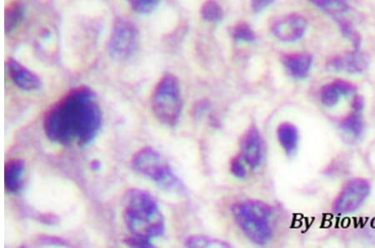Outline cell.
Listing matches in <instances>:
<instances>
[{
    "label": "cell",
    "instance_id": "cell-1",
    "mask_svg": "<svg viewBox=\"0 0 375 248\" xmlns=\"http://www.w3.org/2000/svg\"><path fill=\"white\" fill-rule=\"evenodd\" d=\"M102 112L95 91L88 86L70 91L48 109L44 118L48 139L63 145L86 146L96 138Z\"/></svg>",
    "mask_w": 375,
    "mask_h": 248
},
{
    "label": "cell",
    "instance_id": "cell-2",
    "mask_svg": "<svg viewBox=\"0 0 375 248\" xmlns=\"http://www.w3.org/2000/svg\"><path fill=\"white\" fill-rule=\"evenodd\" d=\"M124 220L132 236L151 240L164 233L165 221L158 202L144 190L132 188L125 193Z\"/></svg>",
    "mask_w": 375,
    "mask_h": 248
},
{
    "label": "cell",
    "instance_id": "cell-3",
    "mask_svg": "<svg viewBox=\"0 0 375 248\" xmlns=\"http://www.w3.org/2000/svg\"><path fill=\"white\" fill-rule=\"evenodd\" d=\"M239 228L250 241L257 245L268 244L273 237V211L265 202L248 200L237 203L232 209Z\"/></svg>",
    "mask_w": 375,
    "mask_h": 248
},
{
    "label": "cell",
    "instance_id": "cell-4",
    "mask_svg": "<svg viewBox=\"0 0 375 248\" xmlns=\"http://www.w3.org/2000/svg\"><path fill=\"white\" fill-rule=\"evenodd\" d=\"M151 108L165 126H176L180 122L183 100L180 84L175 75L165 74L158 82L151 97Z\"/></svg>",
    "mask_w": 375,
    "mask_h": 248
},
{
    "label": "cell",
    "instance_id": "cell-5",
    "mask_svg": "<svg viewBox=\"0 0 375 248\" xmlns=\"http://www.w3.org/2000/svg\"><path fill=\"white\" fill-rule=\"evenodd\" d=\"M131 167L136 174L146 177L162 188L173 192H182L180 180L173 174L171 166L158 150L152 148H143L131 160Z\"/></svg>",
    "mask_w": 375,
    "mask_h": 248
},
{
    "label": "cell",
    "instance_id": "cell-6",
    "mask_svg": "<svg viewBox=\"0 0 375 248\" xmlns=\"http://www.w3.org/2000/svg\"><path fill=\"white\" fill-rule=\"evenodd\" d=\"M140 32L132 22L119 18L114 21L108 41L109 55L114 60H126L136 54Z\"/></svg>",
    "mask_w": 375,
    "mask_h": 248
},
{
    "label": "cell",
    "instance_id": "cell-7",
    "mask_svg": "<svg viewBox=\"0 0 375 248\" xmlns=\"http://www.w3.org/2000/svg\"><path fill=\"white\" fill-rule=\"evenodd\" d=\"M371 185L362 178L352 180L339 193L334 204V211L338 215H346L358 210L370 194Z\"/></svg>",
    "mask_w": 375,
    "mask_h": 248
},
{
    "label": "cell",
    "instance_id": "cell-8",
    "mask_svg": "<svg viewBox=\"0 0 375 248\" xmlns=\"http://www.w3.org/2000/svg\"><path fill=\"white\" fill-rule=\"evenodd\" d=\"M308 27L305 17L298 14H290L281 17L272 26V32L279 41L294 42L303 37Z\"/></svg>",
    "mask_w": 375,
    "mask_h": 248
},
{
    "label": "cell",
    "instance_id": "cell-9",
    "mask_svg": "<svg viewBox=\"0 0 375 248\" xmlns=\"http://www.w3.org/2000/svg\"><path fill=\"white\" fill-rule=\"evenodd\" d=\"M263 141L256 126L249 127L240 141V155L250 169H256L263 160Z\"/></svg>",
    "mask_w": 375,
    "mask_h": 248
},
{
    "label": "cell",
    "instance_id": "cell-10",
    "mask_svg": "<svg viewBox=\"0 0 375 248\" xmlns=\"http://www.w3.org/2000/svg\"><path fill=\"white\" fill-rule=\"evenodd\" d=\"M369 59L360 50H354L345 55L337 56L328 62L330 72L347 74H361L368 68Z\"/></svg>",
    "mask_w": 375,
    "mask_h": 248
},
{
    "label": "cell",
    "instance_id": "cell-11",
    "mask_svg": "<svg viewBox=\"0 0 375 248\" xmlns=\"http://www.w3.org/2000/svg\"><path fill=\"white\" fill-rule=\"evenodd\" d=\"M6 67L12 81L22 90L34 91L41 87V81L38 75L19 61L10 58L6 61Z\"/></svg>",
    "mask_w": 375,
    "mask_h": 248
},
{
    "label": "cell",
    "instance_id": "cell-12",
    "mask_svg": "<svg viewBox=\"0 0 375 248\" xmlns=\"http://www.w3.org/2000/svg\"><path fill=\"white\" fill-rule=\"evenodd\" d=\"M356 88L353 84L343 79H337L322 88L320 91L321 103L327 107H334L343 97L354 94Z\"/></svg>",
    "mask_w": 375,
    "mask_h": 248
},
{
    "label": "cell",
    "instance_id": "cell-13",
    "mask_svg": "<svg viewBox=\"0 0 375 248\" xmlns=\"http://www.w3.org/2000/svg\"><path fill=\"white\" fill-rule=\"evenodd\" d=\"M284 68L296 79H305L310 72L312 57L305 53L285 55L282 59Z\"/></svg>",
    "mask_w": 375,
    "mask_h": 248
},
{
    "label": "cell",
    "instance_id": "cell-14",
    "mask_svg": "<svg viewBox=\"0 0 375 248\" xmlns=\"http://www.w3.org/2000/svg\"><path fill=\"white\" fill-rule=\"evenodd\" d=\"M25 163L21 159H13L4 166V188L8 192L18 194L23 188Z\"/></svg>",
    "mask_w": 375,
    "mask_h": 248
},
{
    "label": "cell",
    "instance_id": "cell-15",
    "mask_svg": "<svg viewBox=\"0 0 375 248\" xmlns=\"http://www.w3.org/2000/svg\"><path fill=\"white\" fill-rule=\"evenodd\" d=\"M277 137H278L281 148L288 156L296 152L300 135H298L297 127L292 123L280 124L277 129Z\"/></svg>",
    "mask_w": 375,
    "mask_h": 248
},
{
    "label": "cell",
    "instance_id": "cell-16",
    "mask_svg": "<svg viewBox=\"0 0 375 248\" xmlns=\"http://www.w3.org/2000/svg\"><path fill=\"white\" fill-rule=\"evenodd\" d=\"M314 6L338 20L350 11L349 0H310Z\"/></svg>",
    "mask_w": 375,
    "mask_h": 248
},
{
    "label": "cell",
    "instance_id": "cell-17",
    "mask_svg": "<svg viewBox=\"0 0 375 248\" xmlns=\"http://www.w3.org/2000/svg\"><path fill=\"white\" fill-rule=\"evenodd\" d=\"M25 14V7L19 1L13 2L4 13V31L10 34L19 25Z\"/></svg>",
    "mask_w": 375,
    "mask_h": 248
},
{
    "label": "cell",
    "instance_id": "cell-18",
    "mask_svg": "<svg viewBox=\"0 0 375 248\" xmlns=\"http://www.w3.org/2000/svg\"><path fill=\"white\" fill-rule=\"evenodd\" d=\"M341 129L346 134L358 138L364 132V122L360 112H355L343 119Z\"/></svg>",
    "mask_w": 375,
    "mask_h": 248
},
{
    "label": "cell",
    "instance_id": "cell-19",
    "mask_svg": "<svg viewBox=\"0 0 375 248\" xmlns=\"http://www.w3.org/2000/svg\"><path fill=\"white\" fill-rule=\"evenodd\" d=\"M201 17L209 22H218L224 17V11L216 0H207L201 7Z\"/></svg>",
    "mask_w": 375,
    "mask_h": 248
},
{
    "label": "cell",
    "instance_id": "cell-20",
    "mask_svg": "<svg viewBox=\"0 0 375 248\" xmlns=\"http://www.w3.org/2000/svg\"><path fill=\"white\" fill-rule=\"evenodd\" d=\"M188 247H230L229 243L206 236H193L187 239Z\"/></svg>",
    "mask_w": 375,
    "mask_h": 248
},
{
    "label": "cell",
    "instance_id": "cell-21",
    "mask_svg": "<svg viewBox=\"0 0 375 248\" xmlns=\"http://www.w3.org/2000/svg\"><path fill=\"white\" fill-rule=\"evenodd\" d=\"M162 0H127L132 10L138 14L146 15L154 11Z\"/></svg>",
    "mask_w": 375,
    "mask_h": 248
},
{
    "label": "cell",
    "instance_id": "cell-22",
    "mask_svg": "<svg viewBox=\"0 0 375 248\" xmlns=\"http://www.w3.org/2000/svg\"><path fill=\"white\" fill-rule=\"evenodd\" d=\"M338 22L339 28L341 30V32L347 39H349L352 42L353 46L355 47V50H360L361 44L360 35L356 32L350 22L346 20L345 19H339L336 20Z\"/></svg>",
    "mask_w": 375,
    "mask_h": 248
},
{
    "label": "cell",
    "instance_id": "cell-23",
    "mask_svg": "<svg viewBox=\"0 0 375 248\" xmlns=\"http://www.w3.org/2000/svg\"><path fill=\"white\" fill-rule=\"evenodd\" d=\"M235 41L243 42H252L256 39V34L249 26L244 23L239 24L235 26L232 31Z\"/></svg>",
    "mask_w": 375,
    "mask_h": 248
},
{
    "label": "cell",
    "instance_id": "cell-24",
    "mask_svg": "<svg viewBox=\"0 0 375 248\" xmlns=\"http://www.w3.org/2000/svg\"><path fill=\"white\" fill-rule=\"evenodd\" d=\"M248 168L246 162L244 160L240 154L232 159L230 162V171L235 177L239 179H244L248 174Z\"/></svg>",
    "mask_w": 375,
    "mask_h": 248
},
{
    "label": "cell",
    "instance_id": "cell-25",
    "mask_svg": "<svg viewBox=\"0 0 375 248\" xmlns=\"http://www.w3.org/2000/svg\"><path fill=\"white\" fill-rule=\"evenodd\" d=\"M126 243V245L131 247H154L153 243L151 242V240L149 239L138 237L136 236L129 237L127 239H125L124 241Z\"/></svg>",
    "mask_w": 375,
    "mask_h": 248
},
{
    "label": "cell",
    "instance_id": "cell-26",
    "mask_svg": "<svg viewBox=\"0 0 375 248\" xmlns=\"http://www.w3.org/2000/svg\"><path fill=\"white\" fill-rule=\"evenodd\" d=\"M275 0H251V8L254 13H261L270 7Z\"/></svg>",
    "mask_w": 375,
    "mask_h": 248
},
{
    "label": "cell",
    "instance_id": "cell-27",
    "mask_svg": "<svg viewBox=\"0 0 375 248\" xmlns=\"http://www.w3.org/2000/svg\"><path fill=\"white\" fill-rule=\"evenodd\" d=\"M364 106V101L361 97H357L353 103V107H354L355 112H360L362 110Z\"/></svg>",
    "mask_w": 375,
    "mask_h": 248
},
{
    "label": "cell",
    "instance_id": "cell-28",
    "mask_svg": "<svg viewBox=\"0 0 375 248\" xmlns=\"http://www.w3.org/2000/svg\"><path fill=\"white\" fill-rule=\"evenodd\" d=\"M91 167L93 170H99L101 167V163L99 161H93L91 163Z\"/></svg>",
    "mask_w": 375,
    "mask_h": 248
}]
</instances>
